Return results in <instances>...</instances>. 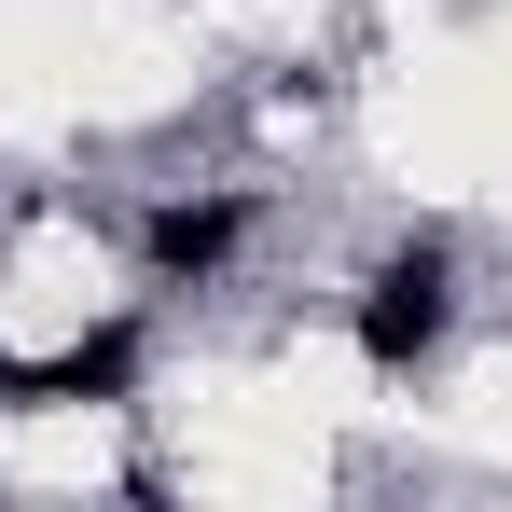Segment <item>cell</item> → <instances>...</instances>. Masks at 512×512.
Returning a JSON list of instances; mask_svg holds the SVG:
<instances>
[{
	"instance_id": "6da1fadb",
	"label": "cell",
	"mask_w": 512,
	"mask_h": 512,
	"mask_svg": "<svg viewBox=\"0 0 512 512\" xmlns=\"http://www.w3.org/2000/svg\"><path fill=\"white\" fill-rule=\"evenodd\" d=\"M346 333H360V360H374V374H429V360H443V333H457V250H443V236H402V250L360 277Z\"/></svg>"
},
{
	"instance_id": "277c9868",
	"label": "cell",
	"mask_w": 512,
	"mask_h": 512,
	"mask_svg": "<svg viewBox=\"0 0 512 512\" xmlns=\"http://www.w3.org/2000/svg\"><path fill=\"white\" fill-rule=\"evenodd\" d=\"M0 402H28V374H14V360H0Z\"/></svg>"
},
{
	"instance_id": "7a4b0ae2",
	"label": "cell",
	"mask_w": 512,
	"mask_h": 512,
	"mask_svg": "<svg viewBox=\"0 0 512 512\" xmlns=\"http://www.w3.org/2000/svg\"><path fill=\"white\" fill-rule=\"evenodd\" d=\"M236 250H250V194H167V208H139V263H153V291H208Z\"/></svg>"
},
{
	"instance_id": "3957f363",
	"label": "cell",
	"mask_w": 512,
	"mask_h": 512,
	"mask_svg": "<svg viewBox=\"0 0 512 512\" xmlns=\"http://www.w3.org/2000/svg\"><path fill=\"white\" fill-rule=\"evenodd\" d=\"M139 374H153V333L139 319H97V333H70L28 374V402H139Z\"/></svg>"
}]
</instances>
